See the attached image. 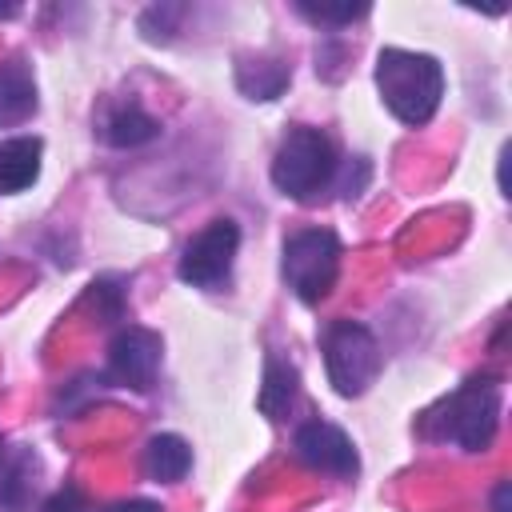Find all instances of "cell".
<instances>
[{"label":"cell","instance_id":"17","mask_svg":"<svg viewBox=\"0 0 512 512\" xmlns=\"http://www.w3.org/2000/svg\"><path fill=\"white\" fill-rule=\"evenodd\" d=\"M296 12L316 24H352L368 16V4H296Z\"/></svg>","mask_w":512,"mask_h":512},{"label":"cell","instance_id":"5","mask_svg":"<svg viewBox=\"0 0 512 512\" xmlns=\"http://www.w3.org/2000/svg\"><path fill=\"white\" fill-rule=\"evenodd\" d=\"M328 384L340 396H360L380 372V344L360 320H332L320 332Z\"/></svg>","mask_w":512,"mask_h":512},{"label":"cell","instance_id":"7","mask_svg":"<svg viewBox=\"0 0 512 512\" xmlns=\"http://www.w3.org/2000/svg\"><path fill=\"white\" fill-rule=\"evenodd\" d=\"M160 352H164L160 332H152L144 324L120 328L108 344V380L120 388H136V392L152 388L156 368H160Z\"/></svg>","mask_w":512,"mask_h":512},{"label":"cell","instance_id":"1","mask_svg":"<svg viewBox=\"0 0 512 512\" xmlns=\"http://www.w3.org/2000/svg\"><path fill=\"white\" fill-rule=\"evenodd\" d=\"M376 88L384 108L408 124L420 128L436 116L440 96H444V68L428 52H408V48H384L376 56Z\"/></svg>","mask_w":512,"mask_h":512},{"label":"cell","instance_id":"10","mask_svg":"<svg viewBox=\"0 0 512 512\" xmlns=\"http://www.w3.org/2000/svg\"><path fill=\"white\" fill-rule=\"evenodd\" d=\"M36 112V80L28 60L12 56L0 64V128L24 124Z\"/></svg>","mask_w":512,"mask_h":512},{"label":"cell","instance_id":"20","mask_svg":"<svg viewBox=\"0 0 512 512\" xmlns=\"http://www.w3.org/2000/svg\"><path fill=\"white\" fill-rule=\"evenodd\" d=\"M104 512H164L156 500H116V504H108Z\"/></svg>","mask_w":512,"mask_h":512},{"label":"cell","instance_id":"22","mask_svg":"<svg viewBox=\"0 0 512 512\" xmlns=\"http://www.w3.org/2000/svg\"><path fill=\"white\" fill-rule=\"evenodd\" d=\"M16 12H20L16 4H8V8H0V16H16Z\"/></svg>","mask_w":512,"mask_h":512},{"label":"cell","instance_id":"3","mask_svg":"<svg viewBox=\"0 0 512 512\" xmlns=\"http://www.w3.org/2000/svg\"><path fill=\"white\" fill-rule=\"evenodd\" d=\"M332 180H336L332 140L312 124L288 128L272 156V184L292 200H316Z\"/></svg>","mask_w":512,"mask_h":512},{"label":"cell","instance_id":"16","mask_svg":"<svg viewBox=\"0 0 512 512\" xmlns=\"http://www.w3.org/2000/svg\"><path fill=\"white\" fill-rule=\"evenodd\" d=\"M184 16H188L184 4H152V8H144V16H140V32H144L152 44H168V40L176 36V28H180Z\"/></svg>","mask_w":512,"mask_h":512},{"label":"cell","instance_id":"14","mask_svg":"<svg viewBox=\"0 0 512 512\" xmlns=\"http://www.w3.org/2000/svg\"><path fill=\"white\" fill-rule=\"evenodd\" d=\"M296 388H300L296 368H292L288 360H280V356H268V364H264V384H260V396H256L260 412H264L268 420H284V416L292 412V404H296Z\"/></svg>","mask_w":512,"mask_h":512},{"label":"cell","instance_id":"19","mask_svg":"<svg viewBox=\"0 0 512 512\" xmlns=\"http://www.w3.org/2000/svg\"><path fill=\"white\" fill-rule=\"evenodd\" d=\"M368 176H372V164L364 160V156H356V176H352V164H344V172H340V196H356L364 184H368Z\"/></svg>","mask_w":512,"mask_h":512},{"label":"cell","instance_id":"2","mask_svg":"<svg viewBox=\"0 0 512 512\" xmlns=\"http://www.w3.org/2000/svg\"><path fill=\"white\" fill-rule=\"evenodd\" d=\"M496 420H500V384L468 380L424 416V436L456 440L464 452H484L496 436Z\"/></svg>","mask_w":512,"mask_h":512},{"label":"cell","instance_id":"9","mask_svg":"<svg viewBox=\"0 0 512 512\" xmlns=\"http://www.w3.org/2000/svg\"><path fill=\"white\" fill-rule=\"evenodd\" d=\"M292 80V68L268 52H240L236 56V88L248 100H276Z\"/></svg>","mask_w":512,"mask_h":512},{"label":"cell","instance_id":"6","mask_svg":"<svg viewBox=\"0 0 512 512\" xmlns=\"http://www.w3.org/2000/svg\"><path fill=\"white\" fill-rule=\"evenodd\" d=\"M236 248H240V228L236 220H212L208 228H200L184 252H180V280L192 284V288H216L220 280H228L232 272V260H236Z\"/></svg>","mask_w":512,"mask_h":512},{"label":"cell","instance_id":"12","mask_svg":"<svg viewBox=\"0 0 512 512\" xmlns=\"http://www.w3.org/2000/svg\"><path fill=\"white\" fill-rule=\"evenodd\" d=\"M40 152L44 144L36 136H8L0 140V196L24 192L40 176Z\"/></svg>","mask_w":512,"mask_h":512},{"label":"cell","instance_id":"4","mask_svg":"<svg viewBox=\"0 0 512 512\" xmlns=\"http://www.w3.org/2000/svg\"><path fill=\"white\" fill-rule=\"evenodd\" d=\"M284 284L304 300L320 304L340 272V240L332 228H300L284 240V260H280Z\"/></svg>","mask_w":512,"mask_h":512},{"label":"cell","instance_id":"23","mask_svg":"<svg viewBox=\"0 0 512 512\" xmlns=\"http://www.w3.org/2000/svg\"><path fill=\"white\" fill-rule=\"evenodd\" d=\"M0 456H4V440H0Z\"/></svg>","mask_w":512,"mask_h":512},{"label":"cell","instance_id":"21","mask_svg":"<svg viewBox=\"0 0 512 512\" xmlns=\"http://www.w3.org/2000/svg\"><path fill=\"white\" fill-rule=\"evenodd\" d=\"M508 492H512V488H508V480H504V484H496V492H492V508H496V512H508Z\"/></svg>","mask_w":512,"mask_h":512},{"label":"cell","instance_id":"11","mask_svg":"<svg viewBox=\"0 0 512 512\" xmlns=\"http://www.w3.org/2000/svg\"><path fill=\"white\" fill-rule=\"evenodd\" d=\"M100 136L112 148H140V144L160 136V120L152 112H144L136 100H128V104H116L100 116Z\"/></svg>","mask_w":512,"mask_h":512},{"label":"cell","instance_id":"13","mask_svg":"<svg viewBox=\"0 0 512 512\" xmlns=\"http://www.w3.org/2000/svg\"><path fill=\"white\" fill-rule=\"evenodd\" d=\"M188 464H192V448H188L184 436H176V432H160V436H152L148 448H144V472H148V480H156V484H176V480H184Z\"/></svg>","mask_w":512,"mask_h":512},{"label":"cell","instance_id":"18","mask_svg":"<svg viewBox=\"0 0 512 512\" xmlns=\"http://www.w3.org/2000/svg\"><path fill=\"white\" fill-rule=\"evenodd\" d=\"M40 512H88V500H84V492H80L76 484H64L60 492H52V496L44 500Z\"/></svg>","mask_w":512,"mask_h":512},{"label":"cell","instance_id":"8","mask_svg":"<svg viewBox=\"0 0 512 512\" xmlns=\"http://www.w3.org/2000/svg\"><path fill=\"white\" fill-rule=\"evenodd\" d=\"M296 456L316 468V472H328V476H356L360 468V456L352 448V440L344 436V428L328 424V420H308L296 428V440H292Z\"/></svg>","mask_w":512,"mask_h":512},{"label":"cell","instance_id":"15","mask_svg":"<svg viewBox=\"0 0 512 512\" xmlns=\"http://www.w3.org/2000/svg\"><path fill=\"white\" fill-rule=\"evenodd\" d=\"M28 472H36V456L24 448L12 456V464L4 468V480H0V504L8 512H20L24 500H28Z\"/></svg>","mask_w":512,"mask_h":512}]
</instances>
